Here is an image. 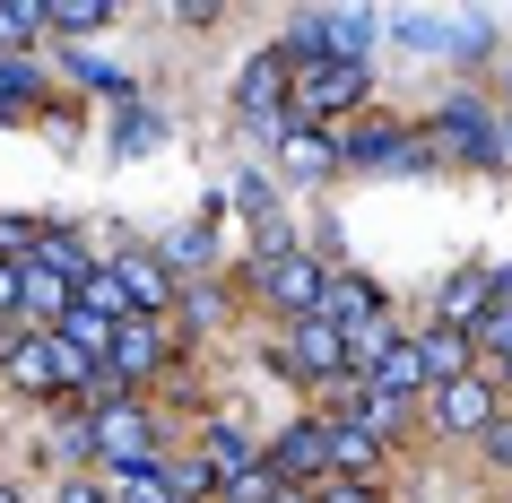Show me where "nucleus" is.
Instances as JSON below:
<instances>
[{
  "mask_svg": "<svg viewBox=\"0 0 512 503\" xmlns=\"http://www.w3.org/2000/svg\"><path fill=\"white\" fill-rule=\"evenodd\" d=\"M356 96H365V70H356V61H313V70L296 79V122L313 131L322 113H348Z\"/></svg>",
  "mask_w": 512,
  "mask_h": 503,
  "instance_id": "f257e3e1",
  "label": "nucleus"
},
{
  "mask_svg": "<svg viewBox=\"0 0 512 503\" xmlns=\"http://www.w3.org/2000/svg\"><path fill=\"white\" fill-rule=\"evenodd\" d=\"M261 295L270 304H287V313H322V295H330V269H313L304 252H278V261H261Z\"/></svg>",
  "mask_w": 512,
  "mask_h": 503,
  "instance_id": "f03ea898",
  "label": "nucleus"
},
{
  "mask_svg": "<svg viewBox=\"0 0 512 503\" xmlns=\"http://www.w3.org/2000/svg\"><path fill=\"white\" fill-rule=\"evenodd\" d=\"M96 451L122 460V469H148V417L122 408V399H105V417H96Z\"/></svg>",
  "mask_w": 512,
  "mask_h": 503,
  "instance_id": "7ed1b4c3",
  "label": "nucleus"
},
{
  "mask_svg": "<svg viewBox=\"0 0 512 503\" xmlns=\"http://www.w3.org/2000/svg\"><path fill=\"white\" fill-rule=\"evenodd\" d=\"M434 417L452 425V434H486V425H495V391H486L478 373H469V382H443V391H434Z\"/></svg>",
  "mask_w": 512,
  "mask_h": 503,
  "instance_id": "20e7f679",
  "label": "nucleus"
},
{
  "mask_svg": "<svg viewBox=\"0 0 512 503\" xmlns=\"http://www.w3.org/2000/svg\"><path fill=\"white\" fill-rule=\"evenodd\" d=\"M296 365L304 373H339V365H348V330H339L330 313H304L296 321Z\"/></svg>",
  "mask_w": 512,
  "mask_h": 503,
  "instance_id": "39448f33",
  "label": "nucleus"
},
{
  "mask_svg": "<svg viewBox=\"0 0 512 503\" xmlns=\"http://www.w3.org/2000/svg\"><path fill=\"white\" fill-rule=\"evenodd\" d=\"M9 382H27V391H53V382H70V356H61V339H18V347H9Z\"/></svg>",
  "mask_w": 512,
  "mask_h": 503,
  "instance_id": "423d86ee",
  "label": "nucleus"
},
{
  "mask_svg": "<svg viewBox=\"0 0 512 503\" xmlns=\"http://www.w3.org/2000/svg\"><path fill=\"white\" fill-rule=\"evenodd\" d=\"M330 469L348 477V486H365V477L382 469V443H374V425H330Z\"/></svg>",
  "mask_w": 512,
  "mask_h": 503,
  "instance_id": "0eeeda50",
  "label": "nucleus"
},
{
  "mask_svg": "<svg viewBox=\"0 0 512 503\" xmlns=\"http://www.w3.org/2000/svg\"><path fill=\"white\" fill-rule=\"evenodd\" d=\"M278 87H287V53H261V61L235 79V105L261 113V122H278Z\"/></svg>",
  "mask_w": 512,
  "mask_h": 503,
  "instance_id": "6e6552de",
  "label": "nucleus"
},
{
  "mask_svg": "<svg viewBox=\"0 0 512 503\" xmlns=\"http://www.w3.org/2000/svg\"><path fill=\"white\" fill-rule=\"evenodd\" d=\"M304 35H322L339 61H356V53H365V35H374V18H365V9H313V18H304Z\"/></svg>",
  "mask_w": 512,
  "mask_h": 503,
  "instance_id": "1a4fd4ad",
  "label": "nucleus"
},
{
  "mask_svg": "<svg viewBox=\"0 0 512 503\" xmlns=\"http://www.w3.org/2000/svg\"><path fill=\"white\" fill-rule=\"evenodd\" d=\"M18 304H27V313H44V321H53V330H61V321H70V278H53V269H18Z\"/></svg>",
  "mask_w": 512,
  "mask_h": 503,
  "instance_id": "9d476101",
  "label": "nucleus"
},
{
  "mask_svg": "<svg viewBox=\"0 0 512 503\" xmlns=\"http://www.w3.org/2000/svg\"><path fill=\"white\" fill-rule=\"evenodd\" d=\"M469 330H434V339H417V356H426V382H469Z\"/></svg>",
  "mask_w": 512,
  "mask_h": 503,
  "instance_id": "9b49d317",
  "label": "nucleus"
},
{
  "mask_svg": "<svg viewBox=\"0 0 512 503\" xmlns=\"http://www.w3.org/2000/svg\"><path fill=\"white\" fill-rule=\"evenodd\" d=\"M278 157H287V174H304V183H322L330 165H339V148H330L322 131H304V122H296V131L278 139Z\"/></svg>",
  "mask_w": 512,
  "mask_h": 503,
  "instance_id": "f8f14e48",
  "label": "nucleus"
},
{
  "mask_svg": "<svg viewBox=\"0 0 512 503\" xmlns=\"http://www.w3.org/2000/svg\"><path fill=\"white\" fill-rule=\"evenodd\" d=\"M486 313H495V278H478V269H469V278H452V287H443V321L478 330Z\"/></svg>",
  "mask_w": 512,
  "mask_h": 503,
  "instance_id": "ddd939ff",
  "label": "nucleus"
},
{
  "mask_svg": "<svg viewBox=\"0 0 512 503\" xmlns=\"http://www.w3.org/2000/svg\"><path fill=\"white\" fill-rule=\"evenodd\" d=\"M113 503H183V477H174V469H157V460H148V469H122Z\"/></svg>",
  "mask_w": 512,
  "mask_h": 503,
  "instance_id": "4468645a",
  "label": "nucleus"
},
{
  "mask_svg": "<svg viewBox=\"0 0 512 503\" xmlns=\"http://www.w3.org/2000/svg\"><path fill=\"white\" fill-rule=\"evenodd\" d=\"M278 469L304 477V469H330V425H296L287 443H278Z\"/></svg>",
  "mask_w": 512,
  "mask_h": 503,
  "instance_id": "2eb2a0df",
  "label": "nucleus"
},
{
  "mask_svg": "<svg viewBox=\"0 0 512 503\" xmlns=\"http://www.w3.org/2000/svg\"><path fill=\"white\" fill-rule=\"evenodd\" d=\"M322 313L339 321V330H356V321H374L382 304H374V287H365V278H330V295H322Z\"/></svg>",
  "mask_w": 512,
  "mask_h": 503,
  "instance_id": "dca6fc26",
  "label": "nucleus"
},
{
  "mask_svg": "<svg viewBox=\"0 0 512 503\" xmlns=\"http://www.w3.org/2000/svg\"><path fill=\"white\" fill-rule=\"evenodd\" d=\"M79 304H87V313H105V321H122V313H131L122 269H87V278H79Z\"/></svg>",
  "mask_w": 512,
  "mask_h": 503,
  "instance_id": "f3484780",
  "label": "nucleus"
},
{
  "mask_svg": "<svg viewBox=\"0 0 512 503\" xmlns=\"http://www.w3.org/2000/svg\"><path fill=\"white\" fill-rule=\"evenodd\" d=\"M391 347H400V330H391V321H356L348 330V365H365V373H382V356H391Z\"/></svg>",
  "mask_w": 512,
  "mask_h": 503,
  "instance_id": "a211bd4d",
  "label": "nucleus"
},
{
  "mask_svg": "<svg viewBox=\"0 0 512 503\" xmlns=\"http://www.w3.org/2000/svg\"><path fill=\"white\" fill-rule=\"evenodd\" d=\"M157 365V330H148V321H122V330H113V373H148Z\"/></svg>",
  "mask_w": 512,
  "mask_h": 503,
  "instance_id": "6ab92c4d",
  "label": "nucleus"
},
{
  "mask_svg": "<svg viewBox=\"0 0 512 503\" xmlns=\"http://www.w3.org/2000/svg\"><path fill=\"white\" fill-rule=\"evenodd\" d=\"M252 469H261V460H252V451H243L235 434H217V443H209V486H226V495H235V486H243Z\"/></svg>",
  "mask_w": 512,
  "mask_h": 503,
  "instance_id": "aec40b11",
  "label": "nucleus"
},
{
  "mask_svg": "<svg viewBox=\"0 0 512 503\" xmlns=\"http://www.w3.org/2000/svg\"><path fill=\"white\" fill-rule=\"evenodd\" d=\"M443 139H452V148H469V157H495V139H486V113H478V105H452V113H443Z\"/></svg>",
  "mask_w": 512,
  "mask_h": 503,
  "instance_id": "412c9836",
  "label": "nucleus"
},
{
  "mask_svg": "<svg viewBox=\"0 0 512 503\" xmlns=\"http://www.w3.org/2000/svg\"><path fill=\"white\" fill-rule=\"evenodd\" d=\"M44 18H53L61 35H96V27H105V0H53Z\"/></svg>",
  "mask_w": 512,
  "mask_h": 503,
  "instance_id": "4be33fe9",
  "label": "nucleus"
},
{
  "mask_svg": "<svg viewBox=\"0 0 512 503\" xmlns=\"http://www.w3.org/2000/svg\"><path fill=\"white\" fill-rule=\"evenodd\" d=\"M122 287H131V304H165V269L157 261H122Z\"/></svg>",
  "mask_w": 512,
  "mask_h": 503,
  "instance_id": "5701e85b",
  "label": "nucleus"
},
{
  "mask_svg": "<svg viewBox=\"0 0 512 503\" xmlns=\"http://www.w3.org/2000/svg\"><path fill=\"white\" fill-rule=\"evenodd\" d=\"M44 27V9H27V0H0V35H9V44H18V35H35Z\"/></svg>",
  "mask_w": 512,
  "mask_h": 503,
  "instance_id": "b1692460",
  "label": "nucleus"
},
{
  "mask_svg": "<svg viewBox=\"0 0 512 503\" xmlns=\"http://www.w3.org/2000/svg\"><path fill=\"white\" fill-rule=\"evenodd\" d=\"M157 131H165L157 113H131V122H122V148H131V157H139V148H157Z\"/></svg>",
  "mask_w": 512,
  "mask_h": 503,
  "instance_id": "393cba45",
  "label": "nucleus"
},
{
  "mask_svg": "<svg viewBox=\"0 0 512 503\" xmlns=\"http://www.w3.org/2000/svg\"><path fill=\"white\" fill-rule=\"evenodd\" d=\"M486 460H495V469H512V417L486 425Z\"/></svg>",
  "mask_w": 512,
  "mask_h": 503,
  "instance_id": "a878e982",
  "label": "nucleus"
},
{
  "mask_svg": "<svg viewBox=\"0 0 512 503\" xmlns=\"http://www.w3.org/2000/svg\"><path fill=\"white\" fill-rule=\"evenodd\" d=\"M61 503H105V486H96V477H70V486H61Z\"/></svg>",
  "mask_w": 512,
  "mask_h": 503,
  "instance_id": "bb28decb",
  "label": "nucleus"
},
{
  "mask_svg": "<svg viewBox=\"0 0 512 503\" xmlns=\"http://www.w3.org/2000/svg\"><path fill=\"white\" fill-rule=\"evenodd\" d=\"M322 503H374V486H330Z\"/></svg>",
  "mask_w": 512,
  "mask_h": 503,
  "instance_id": "cd10ccee",
  "label": "nucleus"
},
{
  "mask_svg": "<svg viewBox=\"0 0 512 503\" xmlns=\"http://www.w3.org/2000/svg\"><path fill=\"white\" fill-rule=\"evenodd\" d=\"M495 313H512V269H504V278H495Z\"/></svg>",
  "mask_w": 512,
  "mask_h": 503,
  "instance_id": "c85d7f7f",
  "label": "nucleus"
},
{
  "mask_svg": "<svg viewBox=\"0 0 512 503\" xmlns=\"http://www.w3.org/2000/svg\"><path fill=\"white\" fill-rule=\"evenodd\" d=\"M9 295H18V269H0V304H9Z\"/></svg>",
  "mask_w": 512,
  "mask_h": 503,
  "instance_id": "c756f323",
  "label": "nucleus"
},
{
  "mask_svg": "<svg viewBox=\"0 0 512 503\" xmlns=\"http://www.w3.org/2000/svg\"><path fill=\"white\" fill-rule=\"evenodd\" d=\"M270 503H313V495H296V486H278V495H270Z\"/></svg>",
  "mask_w": 512,
  "mask_h": 503,
  "instance_id": "7c9ffc66",
  "label": "nucleus"
},
{
  "mask_svg": "<svg viewBox=\"0 0 512 503\" xmlns=\"http://www.w3.org/2000/svg\"><path fill=\"white\" fill-rule=\"evenodd\" d=\"M0 503H27V495H18V486H0Z\"/></svg>",
  "mask_w": 512,
  "mask_h": 503,
  "instance_id": "2f4dec72",
  "label": "nucleus"
},
{
  "mask_svg": "<svg viewBox=\"0 0 512 503\" xmlns=\"http://www.w3.org/2000/svg\"><path fill=\"white\" fill-rule=\"evenodd\" d=\"M504 382H512V347H504Z\"/></svg>",
  "mask_w": 512,
  "mask_h": 503,
  "instance_id": "473e14b6",
  "label": "nucleus"
}]
</instances>
